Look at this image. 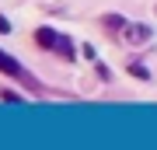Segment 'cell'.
Segmentation results:
<instances>
[{
  "instance_id": "obj_2",
  "label": "cell",
  "mask_w": 157,
  "mask_h": 150,
  "mask_svg": "<svg viewBox=\"0 0 157 150\" xmlns=\"http://www.w3.org/2000/svg\"><path fill=\"white\" fill-rule=\"evenodd\" d=\"M0 70H4V73H11V77H17V80H25V77H28V73L21 70V63L11 60L7 52H0Z\"/></svg>"
},
{
  "instance_id": "obj_1",
  "label": "cell",
  "mask_w": 157,
  "mask_h": 150,
  "mask_svg": "<svg viewBox=\"0 0 157 150\" xmlns=\"http://www.w3.org/2000/svg\"><path fill=\"white\" fill-rule=\"evenodd\" d=\"M35 42L42 45V49H59V56H73V49H70V39L63 32H56V28H49V25H42L39 32H35Z\"/></svg>"
},
{
  "instance_id": "obj_3",
  "label": "cell",
  "mask_w": 157,
  "mask_h": 150,
  "mask_svg": "<svg viewBox=\"0 0 157 150\" xmlns=\"http://www.w3.org/2000/svg\"><path fill=\"white\" fill-rule=\"evenodd\" d=\"M11 32V21H7V17H0V35H7Z\"/></svg>"
}]
</instances>
